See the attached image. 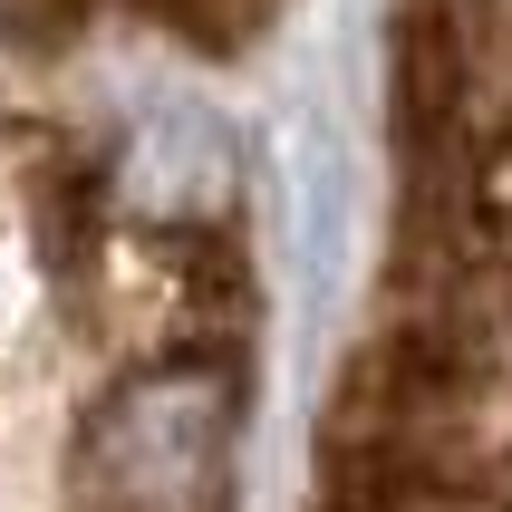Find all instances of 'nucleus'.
I'll return each mask as SVG.
<instances>
[{
    "mask_svg": "<svg viewBox=\"0 0 512 512\" xmlns=\"http://www.w3.org/2000/svg\"><path fill=\"white\" fill-rule=\"evenodd\" d=\"M242 377L223 358H155L78 426V512H223Z\"/></svg>",
    "mask_w": 512,
    "mask_h": 512,
    "instance_id": "obj_1",
    "label": "nucleus"
}]
</instances>
